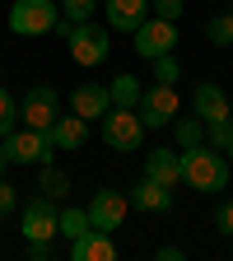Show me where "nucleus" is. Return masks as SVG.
Masks as SVG:
<instances>
[{"mask_svg":"<svg viewBox=\"0 0 233 261\" xmlns=\"http://www.w3.org/2000/svg\"><path fill=\"white\" fill-rule=\"evenodd\" d=\"M182 182L196 187V191H228V159L219 149L191 145L182 154Z\"/></svg>","mask_w":233,"mask_h":261,"instance_id":"f257e3e1","label":"nucleus"},{"mask_svg":"<svg viewBox=\"0 0 233 261\" xmlns=\"http://www.w3.org/2000/svg\"><path fill=\"white\" fill-rule=\"evenodd\" d=\"M65 42H70L75 65H103L108 51H112V28L84 19V23H70V28H65Z\"/></svg>","mask_w":233,"mask_h":261,"instance_id":"f03ea898","label":"nucleus"},{"mask_svg":"<svg viewBox=\"0 0 233 261\" xmlns=\"http://www.w3.org/2000/svg\"><path fill=\"white\" fill-rule=\"evenodd\" d=\"M103 140H108V149H121V154L140 149L145 145V121H140V112L136 108H108L103 112Z\"/></svg>","mask_w":233,"mask_h":261,"instance_id":"7ed1b4c3","label":"nucleus"},{"mask_svg":"<svg viewBox=\"0 0 233 261\" xmlns=\"http://www.w3.org/2000/svg\"><path fill=\"white\" fill-rule=\"evenodd\" d=\"M61 19V5L56 0H14L10 5V28L19 38H38V33H51Z\"/></svg>","mask_w":233,"mask_h":261,"instance_id":"20e7f679","label":"nucleus"},{"mask_svg":"<svg viewBox=\"0 0 233 261\" xmlns=\"http://www.w3.org/2000/svg\"><path fill=\"white\" fill-rule=\"evenodd\" d=\"M0 149H5L10 163H51V130H33V126H14L5 140H0Z\"/></svg>","mask_w":233,"mask_h":261,"instance_id":"39448f33","label":"nucleus"},{"mask_svg":"<svg viewBox=\"0 0 233 261\" xmlns=\"http://www.w3.org/2000/svg\"><path fill=\"white\" fill-rule=\"evenodd\" d=\"M61 117V93L47 89V84H33L19 103V121L33 126V130H51V121Z\"/></svg>","mask_w":233,"mask_h":261,"instance_id":"423d86ee","label":"nucleus"},{"mask_svg":"<svg viewBox=\"0 0 233 261\" xmlns=\"http://www.w3.org/2000/svg\"><path fill=\"white\" fill-rule=\"evenodd\" d=\"M173 47H177V23H173V19H159V14H149V19L136 28V56L159 61V56H168Z\"/></svg>","mask_w":233,"mask_h":261,"instance_id":"0eeeda50","label":"nucleus"},{"mask_svg":"<svg viewBox=\"0 0 233 261\" xmlns=\"http://www.w3.org/2000/svg\"><path fill=\"white\" fill-rule=\"evenodd\" d=\"M136 112H140V121H145V126H173V117H177V89H173V84L140 89Z\"/></svg>","mask_w":233,"mask_h":261,"instance_id":"6e6552de","label":"nucleus"},{"mask_svg":"<svg viewBox=\"0 0 233 261\" xmlns=\"http://www.w3.org/2000/svg\"><path fill=\"white\" fill-rule=\"evenodd\" d=\"M84 210H89V224H93V228L112 233V228H121V219H126L131 201H126V191H112V187H103V191H93V201H89Z\"/></svg>","mask_w":233,"mask_h":261,"instance_id":"1a4fd4ad","label":"nucleus"},{"mask_svg":"<svg viewBox=\"0 0 233 261\" xmlns=\"http://www.w3.org/2000/svg\"><path fill=\"white\" fill-rule=\"evenodd\" d=\"M56 219H61V210L51 205V196H38V201H28L23 205V238L28 243H51L56 238Z\"/></svg>","mask_w":233,"mask_h":261,"instance_id":"9d476101","label":"nucleus"},{"mask_svg":"<svg viewBox=\"0 0 233 261\" xmlns=\"http://www.w3.org/2000/svg\"><path fill=\"white\" fill-rule=\"evenodd\" d=\"M136 210H145V215H168L173 210V187H163V182H154V177H140L136 187H131V196H126Z\"/></svg>","mask_w":233,"mask_h":261,"instance_id":"9b49d317","label":"nucleus"},{"mask_svg":"<svg viewBox=\"0 0 233 261\" xmlns=\"http://www.w3.org/2000/svg\"><path fill=\"white\" fill-rule=\"evenodd\" d=\"M108 28L112 33H136L149 19V0H108Z\"/></svg>","mask_w":233,"mask_h":261,"instance_id":"f8f14e48","label":"nucleus"},{"mask_svg":"<svg viewBox=\"0 0 233 261\" xmlns=\"http://www.w3.org/2000/svg\"><path fill=\"white\" fill-rule=\"evenodd\" d=\"M108 108H112V93H108L103 84H80V89L70 93V112H80L84 121H93V117L103 121Z\"/></svg>","mask_w":233,"mask_h":261,"instance_id":"ddd939ff","label":"nucleus"},{"mask_svg":"<svg viewBox=\"0 0 233 261\" xmlns=\"http://www.w3.org/2000/svg\"><path fill=\"white\" fill-rule=\"evenodd\" d=\"M191 108H196V117L201 121H228V98H224V89L219 84H196V93H191Z\"/></svg>","mask_w":233,"mask_h":261,"instance_id":"4468645a","label":"nucleus"},{"mask_svg":"<svg viewBox=\"0 0 233 261\" xmlns=\"http://www.w3.org/2000/svg\"><path fill=\"white\" fill-rule=\"evenodd\" d=\"M70 256L75 261H112L117 247H112V233H103V228H89V233H80L70 243Z\"/></svg>","mask_w":233,"mask_h":261,"instance_id":"2eb2a0df","label":"nucleus"},{"mask_svg":"<svg viewBox=\"0 0 233 261\" xmlns=\"http://www.w3.org/2000/svg\"><path fill=\"white\" fill-rule=\"evenodd\" d=\"M145 177H154L163 187H177L182 182V154H173V149H149L145 154Z\"/></svg>","mask_w":233,"mask_h":261,"instance_id":"dca6fc26","label":"nucleus"},{"mask_svg":"<svg viewBox=\"0 0 233 261\" xmlns=\"http://www.w3.org/2000/svg\"><path fill=\"white\" fill-rule=\"evenodd\" d=\"M84 140H89V121H84L80 112L56 117V121H51V145H56V149H70V154H75Z\"/></svg>","mask_w":233,"mask_h":261,"instance_id":"f3484780","label":"nucleus"},{"mask_svg":"<svg viewBox=\"0 0 233 261\" xmlns=\"http://www.w3.org/2000/svg\"><path fill=\"white\" fill-rule=\"evenodd\" d=\"M108 93H112V108H136L140 103V80L136 75H117Z\"/></svg>","mask_w":233,"mask_h":261,"instance_id":"a211bd4d","label":"nucleus"},{"mask_svg":"<svg viewBox=\"0 0 233 261\" xmlns=\"http://www.w3.org/2000/svg\"><path fill=\"white\" fill-rule=\"evenodd\" d=\"M89 228H93V224H89V210H61V219H56V233H65L70 243H75L80 233H89Z\"/></svg>","mask_w":233,"mask_h":261,"instance_id":"6ab92c4d","label":"nucleus"},{"mask_svg":"<svg viewBox=\"0 0 233 261\" xmlns=\"http://www.w3.org/2000/svg\"><path fill=\"white\" fill-rule=\"evenodd\" d=\"M173 130H177V145L182 149H191V145L205 140V121L201 117H182V121H173Z\"/></svg>","mask_w":233,"mask_h":261,"instance_id":"aec40b11","label":"nucleus"},{"mask_svg":"<svg viewBox=\"0 0 233 261\" xmlns=\"http://www.w3.org/2000/svg\"><path fill=\"white\" fill-rule=\"evenodd\" d=\"M205 33H210V42H215V47H233V10H228V14H215Z\"/></svg>","mask_w":233,"mask_h":261,"instance_id":"412c9836","label":"nucleus"},{"mask_svg":"<svg viewBox=\"0 0 233 261\" xmlns=\"http://www.w3.org/2000/svg\"><path fill=\"white\" fill-rule=\"evenodd\" d=\"M14 126H19V103H14L5 89H0V140H5Z\"/></svg>","mask_w":233,"mask_h":261,"instance_id":"4be33fe9","label":"nucleus"},{"mask_svg":"<svg viewBox=\"0 0 233 261\" xmlns=\"http://www.w3.org/2000/svg\"><path fill=\"white\" fill-rule=\"evenodd\" d=\"M177 75H182V70H177V61H173V51L154 61V80H159V84H177Z\"/></svg>","mask_w":233,"mask_h":261,"instance_id":"5701e85b","label":"nucleus"},{"mask_svg":"<svg viewBox=\"0 0 233 261\" xmlns=\"http://www.w3.org/2000/svg\"><path fill=\"white\" fill-rule=\"evenodd\" d=\"M61 10H65V19H70V23H84V19L93 14V0H61Z\"/></svg>","mask_w":233,"mask_h":261,"instance_id":"b1692460","label":"nucleus"},{"mask_svg":"<svg viewBox=\"0 0 233 261\" xmlns=\"http://www.w3.org/2000/svg\"><path fill=\"white\" fill-rule=\"evenodd\" d=\"M42 191L47 196H65L70 182H65V173H56V168H42Z\"/></svg>","mask_w":233,"mask_h":261,"instance_id":"393cba45","label":"nucleus"},{"mask_svg":"<svg viewBox=\"0 0 233 261\" xmlns=\"http://www.w3.org/2000/svg\"><path fill=\"white\" fill-rule=\"evenodd\" d=\"M149 10H154L159 19H173V23H177V14H182L187 5H182V0H149Z\"/></svg>","mask_w":233,"mask_h":261,"instance_id":"a878e982","label":"nucleus"},{"mask_svg":"<svg viewBox=\"0 0 233 261\" xmlns=\"http://www.w3.org/2000/svg\"><path fill=\"white\" fill-rule=\"evenodd\" d=\"M14 205H19V196H14V187H10L5 177H0V219H5V215H10Z\"/></svg>","mask_w":233,"mask_h":261,"instance_id":"bb28decb","label":"nucleus"},{"mask_svg":"<svg viewBox=\"0 0 233 261\" xmlns=\"http://www.w3.org/2000/svg\"><path fill=\"white\" fill-rule=\"evenodd\" d=\"M215 224H219V233H228V238H233V201H224V205L215 210Z\"/></svg>","mask_w":233,"mask_h":261,"instance_id":"cd10ccee","label":"nucleus"},{"mask_svg":"<svg viewBox=\"0 0 233 261\" xmlns=\"http://www.w3.org/2000/svg\"><path fill=\"white\" fill-rule=\"evenodd\" d=\"M28 256H33V261H42V256H51V247L38 238V243H28Z\"/></svg>","mask_w":233,"mask_h":261,"instance_id":"c85d7f7f","label":"nucleus"},{"mask_svg":"<svg viewBox=\"0 0 233 261\" xmlns=\"http://www.w3.org/2000/svg\"><path fill=\"white\" fill-rule=\"evenodd\" d=\"M182 256H187V252L173 247V243H168V247H159V261H182Z\"/></svg>","mask_w":233,"mask_h":261,"instance_id":"c756f323","label":"nucleus"},{"mask_svg":"<svg viewBox=\"0 0 233 261\" xmlns=\"http://www.w3.org/2000/svg\"><path fill=\"white\" fill-rule=\"evenodd\" d=\"M224 154L233 159V121H228V140H224Z\"/></svg>","mask_w":233,"mask_h":261,"instance_id":"7c9ffc66","label":"nucleus"},{"mask_svg":"<svg viewBox=\"0 0 233 261\" xmlns=\"http://www.w3.org/2000/svg\"><path fill=\"white\" fill-rule=\"evenodd\" d=\"M5 168H10V159H5V149H0V177H5Z\"/></svg>","mask_w":233,"mask_h":261,"instance_id":"2f4dec72","label":"nucleus"},{"mask_svg":"<svg viewBox=\"0 0 233 261\" xmlns=\"http://www.w3.org/2000/svg\"><path fill=\"white\" fill-rule=\"evenodd\" d=\"M228 5H233V0H228Z\"/></svg>","mask_w":233,"mask_h":261,"instance_id":"473e14b6","label":"nucleus"}]
</instances>
